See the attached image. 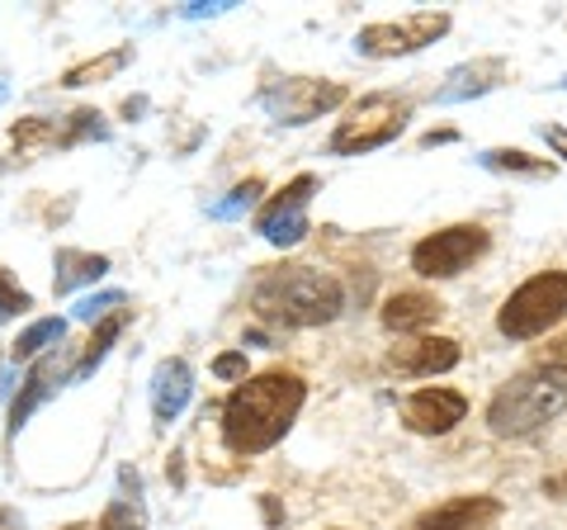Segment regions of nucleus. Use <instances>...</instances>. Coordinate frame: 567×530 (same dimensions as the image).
I'll use <instances>...</instances> for the list:
<instances>
[{"mask_svg":"<svg viewBox=\"0 0 567 530\" xmlns=\"http://www.w3.org/2000/svg\"><path fill=\"white\" fill-rule=\"evenodd\" d=\"M567 317V271H544L535 279H525L496 313V332L506 342H529L544 337L548 327H558Z\"/></svg>","mask_w":567,"mask_h":530,"instance_id":"5","label":"nucleus"},{"mask_svg":"<svg viewBox=\"0 0 567 530\" xmlns=\"http://www.w3.org/2000/svg\"><path fill=\"white\" fill-rule=\"evenodd\" d=\"M52 375H58V365H52V360H39V365L29 369V379H24V394L14 398V408H10V436L20 431L24 421H29V412H33V408H39V402L48 398V388H52Z\"/></svg>","mask_w":567,"mask_h":530,"instance_id":"19","label":"nucleus"},{"mask_svg":"<svg viewBox=\"0 0 567 530\" xmlns=\"http://www.w3.org/2000/svg\"><path fill=\"white\" fill-rule=\"evenodd\" d=\"M487 242H492L487 227H477V223L440 227V233L421 237L412 246V271L421 279H454V275H464L473 261L487 256Z\"/></svg>","mask_w":567,"mask_h":530,"instance_id":"7","label":"nucleus"},{"mask_svg":"<svg viewBox=\"0 0 567 530\" xmlns=\"http://www.w3.org/2000/svg\"><path fill=\"white\" fill-rule=\"evenodd\" d=\"M0 323H6V317H0Z\"/></svg>","mask_w":567,"mask_h":530,"instance_id":"35","label":"nucleus"},{"mask_svg":"<svg viewBox=\"0 0 567 530\" xmlns=\"http://www.w3.org/2000/svg\"><path fill=\"white\" fill-rule=\"evenodd\" d=\"M0 100H6V77H0Z\"/></svg>","mask_w":567,"mask_h":530,"instance_id":"33","label":"nucleus"},{"mask_svg":"<svg viewBox=\"0 0 567 530\" xmlns=\"http://www.w3.org/2000/svg\"><path fill=\"white\" fill-rule=\"evenodd\" d=\"M308 388L289 369H265L256 379H241L233 398L223 402V440L237 455H260L279 446L303 412Z\"/></svg>","mask_w":567,"mask_h":530,"instance_id":"1","label":"nucleus"},{"mask_svg":"<svg viewBox=\"0 0 567 530\" xmlns=\"http://www.w3.org/2000/svg\"><path fill=\"white\" fill-rule=\"evenodd\" d=\"M223 6H227V0H223ZM223 6H185V20H199V14H218Z\"/></svg>","mask_w":567,"mask_h":530,"instance_id":"31","label":"nucleus"},{"mask_svg":"<svg viewBox=\"0 0 567 530\" xmlns=\"http://www.w3.org/2000/svg\"><path fill=\"white\" fill-rule=\"evenodd\" d=\"M251 308L279 327H327L346 308L341 279L317 265H279L265 271L251 289Z\"/></svg>","mask_w":567,"mask_h":530,"instance_id":"2","label":"nucleus"},{"mask_svg":"<svg viewBox=\"0 0 567 530\" xmlns=\"http://www.w3.org/2000/svg\"><path fill=\"white\" fill-rule=\"evenodd\" d=\"M454 137H458L454 129H435V133H425V137H421V147H445V143H454Z\"/></svg>","mask_w":567,"mask_h":530,"instance_id":"30","label":"nucleus"},{"mask_svg":"<svg viewBox=\"0 0 567 530\" xmlns=\"http://www.w3.org/2000/svg\"><path fill=\"white\" fill-rule=\"evenodd\" d=\"M128 317H133V308H118V313H110V317H100V327H95V337L85 342V356H81V365H76V379H85L91 369L110 356V346H114V337L123 327H128Z\"/></svg>","mask_w":567,"mask_h":530,"instance_id":"20","label":"nucleus"},{"mask_svg":"<svg viewBox=\"0 0 567 530\" xmlns=\"http://www.w3.org/2000/svg\"><path fill=\"white\" fill-rule=\"evenodd\" d=\"M66 530H91V526H66Z\"/></svg>","mask_w":567,"mask_h":530,"instance_id":"34","label":"nucleus"},{"mask_svg":"<svg viewBox=\"0 0 567 530\" xmlns=\"http://www.w3.org/2000/svg\"><path fill=\"white\" fill-rule=\"evenodd\" d=\"M458 342L454 337H416V342H398L388 350V369H398V375H445V369L458 365Z\"/></svg>","mask_w":567,"mask_h":530,"instance_id":"11","label":"nucleus"},{"mask_svg":"<svg viewBox=\"0 0 567 530\" xmlns=\"http://www.w3.org/2000/svg\"><path fill=\"white\" fill-rule=\"evenodd\" d=\"M29 304H33V298H29L24 289H14V285H10V275L0 271V317H10V313H24Z\"/></svg>","mask_w":567,"mask_h":530,"instance_id":"27","label":"nucleus"},{"mask_svg":"<svg viewBox=\"0 0 567 530\" xmlns=\"http://www.w3.org/2000/svg\"><path fill=\"white\" fill-rule=\"evenodd\" d=\"M0 530H20V517L10 507H0Z\"/></svg>","mask_w":567,"mask_h":530,"instance_id":"32","label":"nucleus"},{"mask_svg":"<svg viewBox=\"0 0 567 530\" xmlns=\"http://www.w3.org/2000/svg\"><path fill=\"white\" fill-rule=\"evenodd\" d=\"M450 14L445 10H416V14H402V20H383V24H364L354 33V52L360 58H412V52L431 48L435 39L450 33Z\"/></svg>","mask_w":567,"mask_h":530,"instance_id":"6","label":"nucleus"},{"mask_svg":"<svg viewBox=\"0 0 567 530\" xmlns=\"http://www.w3.org/2000/svg\"><path fill=\"white\" fill-rule=\"evenodd\" d=\"M379 317H383L388 332H398V337H416V332L435 327L440 317H445V304L425 289H398V294H388Z\"/></svg>","mask_w":567,"mask_h":530,"instance_id":"14","label":"nucleus"},{"mask_svg":"<svg viewBox=\"0 0 567 530\" xmlns=\"http://www.w3.org/2000/svg\"><path fill=\"white\" fill-rule=\"evenodd\" d=\"M128 298H123L118 289H104V294H95V298H81L76 304V317L81 323H95V317H110V308H123Z\"/></svg>","mask_w":567,"mask_h":530,"instance_id":"25","label":"nucleus"},{"mask_svg":"<svg viewBox=\"0 0 567 530\" xmlns=\"http://www.w3.org/2000/svg\"><path fill=\"white\" fill-rule=\"evenodd\" d=\"M544 143L567 162V129H558V123H544Z\"/></svg>","mask_w":567,"mask_h":530,"instance_id":"29","label":"nucleus"},{"mask_svg":"<svg viewBox=\"0 0 567 530\" xmlns=\"http://www.w3.org/2000/svg\"><path fill=\"white\" fill-rule=\"evenodd\" d=\"M62 337H66V323H62V317H39L33 327L20 332V342L10 346V356H14V365H20V360H33V356H43L48 346H58Z\"/></svg>","mask_w":567,"mask_h":530,"instance_id":"21","label":"nucleus"},{"mask_svg":"<svg viewBox=\"0 0 567 530\" xmlns=\"http://www.w3.org/2000/svg\"><path fill=\"white\" fill-rule=\"evenodd\" d=\"M66 137H71V147L81 143V137H110V129L100 123V114L95 110H76L66 119Z\"/></svg>","mask_w":567,"mask_h":530,"instance_id":"26","label":"nucleus"},{"mask_svg":"<svg viewBox=\"0 0 567 530\" xmlns=\"http://www.w3.org/2000/svg\"><path fill=\"white\" fill-rule=\"evenodd\" d=\"M487 171H502V175H529V181H544V175H554V162L548 156H529L520 147H492L477 156Z\"/></svg>","mask_w":567,"mask_h":530,"instance_id":"18","label":"nucleus"},{"mask_svg":"<svg viewBox=\"0 0 567 530\" xmlns=\"http://www.w3.org/2000/svg\"><path fill=\"white\" fill-rule=\"evenodd\" d=\"M100 530H142V507L128 502V498L114 502V507L100 517Z\"/></svg>","mask_w":567,"mask_h":530,"instance_id":"24","label":"nucleus"},{"mask_svg":"<svg viewBox=\"0 0 567 530\" xmlns=\"http://www.w3.org/2000/svg\"><path fill=\"white\" fill-rule=\"evenodd\" d=\"M511 77V67L502 58H473V62H458L454 72L445 77V85L435 91V104H464V100H477L496 91Z\"/></svg>","mask_w":567,"mask_h":530,"instance_id":"13","label":"nucleus"},{"mask_svg":"<svg viewBox=\"0 0 567 530\" xmlns=\"http://www.w3.org/2000/svg\"><path fill=\"white\" fill-rule=\"evenodd\" d=\"M189 388H194V369L181 356H171V360L156 365V375H152V417L162 421V427L185 412Z\"/></svg>","mask_w":567,"mask_h":530,"instance_id":"15","label":"nucleus"},{"mask_svg":"<svg viewBox=\"0 0 567 530\" xmlns=\"http://www.w3.org/2000/svg\"><path fill=\"white\" fill-rule=\"evenodd\" d=\"M406 119H412V100L393 95V91H374V95H360L346 110V119L336 123L331 133V152L336 156H360V152H374L398 143L406 133Z\"/></svg>","mask_w":567,"mask_h":530,"instance_id":"4","label":"nucleus"},{"mask_svg":"<svg viewBox=\"0 0 567 530\" xmlns=\"http://www.w3.org/2000/svg\"><path fill=\"white\" fill-rule=\"evenodd\" d=\"M213 375L218 379H246V350H223V356L213 360Z\"/></svg>","mask_w":567,"mask_h":530,"instance_id":"28","label":"nucleus"},{"mask_svg":"<svg viewBox=\"0 0 567 530\" xmlns=\"http://www.w3.org/2000/svg\"><path fill=\"white\" fill-rule=\"evenodd\" d=\"M567 412V365H529L487 402V427L496 436H535Z\"/></svg>","mask_w":567,"mask_h":530,"instance_id":"3","label":"nucleus"},{"mask_svg":"<svg viewBox=\"0 0 567 530\" xmlns=\"http://www.w3.org/2000/svg\"><path fill=\"white\" fill-rule=\"evenodd\" d=\"M265 185L260 181H246V185H237L233 194H227L223 204H213V218H237V214H246V208L256 204V194H260Z\"/></svg>","mask_w":567,"mask_h":530,"instance_id":"23","label":"nucleus"},{"mask_svg":"<svg viewBox=\"0 0 567 530\" xmlns=\"http://www.w3.org/2000/svg\"><path fill=\"white\" fill-rule=\"evenodd\" d=\"M468 417V398L458 394V388H416L412 398L402 402V421L406 431L416 436H450L458 421Z\"/></svg>","mask_w":567,"mask_h":530,"instance_id":"10","label":"nucleus"},{"mask_svg":"<svg viewBox=\"0 0 567 530\" xmlns=\"http://www.w3.org/2000/svg\"><path fill=\"white\" fill-rule=\"evenodd\" d=\"M104 271H110V256L71 252V246H62V252H58V275H52V289L71 294V289H81V285H91V279H100Z\"/></svg>","mask_w":567,"mask_h":530,"instance_id":"17","label":"nucleus"},{"mask_svg":"<svg viewBox=\"0 0 567 530\" xmlns=\"http://www.w3.org/2000/svg\"><path fill=\"white\" fill-rule=\"evenodd\" d=\"M128 62H133V48H114V52H104V58H95V62L71 67V72L62 77V85H95V81H104V77L123 72Z\"/></svg>","mask_w":567,"mask_h":530,"instance_id":"22","label":"nucleus"},{"mask_svg":"<svg viewBox=\"0 0 567 530\" xmlns=\"http://www.w3.org/2000/svg\"><path fill=\"white\" fill-rule=\"evenodd\" d=\"M312 194H317V175H298V181H289L256 214V233L265 242H275V246H298L312 233V223H308V200Z\"/></svg>","mask_w":567,"mask_h":530,"instance_id":"9","label":"nucleus"},{"mask_svg":"<svg viewBox=\"0 0 567 530\" xmlns=\"http://www.w3.org/2000/svg\"><path fill=\"white\" fill-rule=\"evenodd\" d=\"M10 143L20 152V162H33V156H43L52 147H71L66 137V123H52V119H20L10 129Z\"/></svg>","mask_w":567,"mask_h":530,"instance_id":"16","label":"nucleus"},{"mask_svg":"<svg viewBox=\"0 0 567 530\" xmlns=\"http://www.w3.org/2000/svg\"><path fill=\"white\" fill-rule=\"evenodd\" d=\"M260 104L275 114V123H312L331 114L336 104H346V85L341 81H317V77H284L275 85H265L260 91Z\"/></svg>","mask_w":567,"mask_h":530,"instance_id":"8","label":"nucleus"},{"mask_svg":"<svg viewBox=\"0 0 567 530\" xmlns=\"http://www.w3.org/2000/svg\"><path fill=\"white\" fill-rule=\"evenodd\" d=\"M563 85H567V81H563Z\"/></svg>","mask_w":567,"mask_h":530,"instance_id":"36","label":"nucleus"},{"mask_svg":"<svg viewBox=\"0 0 567 530\" xmlns=\"http://www.w3.org/2000/svg\"><path fill=\"white\" fill-rule=\"evenodd\" d=\"M496 521H502V502L477 492V498H454L431 507L425 517L412 521V530H492Z\"/></svg>","mask_w":567,"mask_h":530,"instance_id":"12","label":"nucleus"}]
</instances>
